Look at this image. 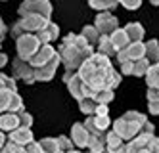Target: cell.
<instances>
[{"label":"cell","instance_id":"cell-33","mask_svg":"<svg viewBox=\"0 0 159 153\" xmlns=\"http://www.w3.org/2000/svg\"><path fill=\"white\" fill-rule=\"evenodd\" d=\"M123 8H127V10H138L142 6L140 0H123V2H119Z\"/></svg>","mask_w":159,"mask_h":153},{"label":"cell","instance_id":"cell-22","mask_svg":"<svg viewBox=\"0 0 159 153\" xmlns=\"http://www.w3.org/2000/svg\"><path fill=\"white\" fill-rule=\"evenodd\" d=\"M81 37L92 46V48H96L98 46V42H100V38H102V34L98 33V29L94 27V25H84L83 29H81Z\"/></svg>","mask_w":159,"mask_h":153},{"label":"cell","instance_id":"cell-31","mask_svg":"<svg viewBox=\"0 0 159 153\" xmlns=\"http://www.w3.org/2000/svg\"><path fill=\"white\" fill-rule=\"evenodd\" d=\"M56 138H58V144H60L61 153H69V151L75 149V146H73V142H71V138H67V136H56Z\"/></svg>","mask_w":159,"mask_h":153},{"label":"cell","instance_id":"cell-19","mask_svg":"<svg viewBox=\"0 0 159 153\" xmlns=\"http://www.w3.org/2000/svg\"><path fill=\"white\" fill-rule=\"evenodd\" d=\"M39 37H40V40H42L44 46H48V44H52V42H56V40L60 38V27L56 25L54 21H50V23H48V27L44 29V31L39 34Z\"/></svg>","mask_w":159,"mask_h":153},{"label":"cell","instance_id":"cell-30","mask_svg":"<svg viewBox=\"0 0 159 153\" xmlns=\"http://www.w3.org/2000/svg\"><path fill=\"white\" fill-rule=\"evenodd\" d=\"M113 98H115V92H111V90H106V92H98L94 100L100 103V105H109L113 101Z\"/></svg>","mask_w":159,"mask_h":153},{"label":"cell","instance_id":"cell-24","mask_svg":"<svg viewBox=\"0 0 159 153\" xmlns=\"http://www.w3.org/2000/svg\"><path fill=\"white\" fill-rule=\"evenodd\" d=\"M98 107H100V103L94 98H84V100L79 101V109H81V113H84L86 117H94Z\"/></svg>","mask_w":159,"mask_h":153},{"label":"cell","instance_id":"cell-32","mask_svg":"<svg viewBox=\"0 0 159 153\" xmlns=\"http://www.w3.org/2000/svg\"><path fill=\"white\" fill-rule=\"evenodd\" d=\"M0 153H27V151H25V147H21V146H17L14 142H6V146L2 147Z\"/></svg>","mask_w":159,"mask_h":153},{"label":"cell","instance_id":"cell-15","mask_svg":"<svg viewBox=\"0 0 159 153\" xmlns=\"http://www.w3.org/2000/svg\"><path fill=\"white\" fill-rule=\"evenodd\" d=\"M150 60L144 57V60H138V61H132V63H125L121 65V75H130V77H146L148 71H150Z\"/></svg>","mask_w":159,"mask_h":153},{"label":"cell","instance_id":"cell-13","mask_svg":"<svg viewBox=\"0 0 159 153\" xmlns=\"http://www.w3.org/2000/svg\"><path fill=\"white\" fill-rule=\"evenodd\" d=\"M84 126L90 134H107L113 126V121L109 117H86Z\"/></svg>","mask_w":159,"mask_h":153},{"label":"cell","instance_id":"cell-2","mask_svg":"<svg viewBox=\"0 0 159 153\" xmlns=\"http://www.w3.org/2000/svg\"><path fill=\"white\" fill-rule=\"evenodd\" d=\"M77 73L88 86V90L92 92V98L98 92H106V90L113 92L121 84L123 79V75L115 71V67L111 65V60L102 54H94L90 60H86Z\"/></svg>","mask_w":159,"mask_h":153},{"label":"cell","instance_id":"cell-8","mask_svg":"<svg viewBox=\"0 0 159 153\" xmlns=\"http://www.w3.org/2000/svg\"><path fill=\"white\" fill-rule=\"evenodd\" d=\"M63 82H65L67 90H69V94H71L77 101H81V100H84V98H92V92L88 90V86L83 82V79L79 77V73L65 71V73H63Z\"/></svg>","mask_w":159,"mask_h":153},{"label":"cell","instance_id":"cell-7","mask_svg":"<svg viewBox=\"0 0 159 153\" xmlns=\"http://www.w3.org/2000/svg\"><path fill=\"white\" fill-rule=\"evenodd\" d=\"M19 17H27V16H40V17H52V4L48 0H25L21 2L17 8Z\"/></svg>","mask_w":159,"mask_h":153},{"label":"cell","instance_id":"cell-12","mask_svg":"<svg viewBox=\"0 0 159 153\" xmlns=\"http://www.w3.org/2000/svg\"><path fill=\"white\" fill-rule=\"evenodd\" d=\"M94 27L102 37H111L113 33L119 29V19L111 14V11H104V14H96Z\"/></svg>","mask_w":159,"mask_h":153},{"label":"cell","instance_id":"cell-11","mask_svg":"<svg viewBox=\"0 0 159 153\" xmlns=\"http://www.w3.org/2000/svg\"><path fill=\"white\" fill-rule=\"evenodd\" d=\"M144 57H146V42H130L123 52L117 54L115 60L119 61V65H125V63L144 60Z\"/></svg>","mask_w":159,"mask_h":153},{"label":"cell","instance_id":"cell-1","mask_svg":"<svg viewBox=\"0 0 159 153\" xmlns=\"http://www.w3.org/2000/svg\"><path fill=\"white\" fill-rule=\"evenodd\" d=\"M61 60L58 56V50L52 44L42 46L35 57L29 61H23L16 57L12 61V73L16 80H23L25 84H35V82H48L54 79Z\"/></svg>","mask_w":159,"mask_h":153},{"label":"cell","instance_id":"cell-3","mask_svg":"<svg viewBox=\"0 0 159 153\" xmlns=\"http://www.w3.org/2000/svg\"><path fill=\"white\" fill-rule=\"evenodd\" d=\"M94 54H96V48H92L77 33L65 34L61 44L58 46V56H60V60L65 67V71H71V73H77L83 67V63L86 60H90Z\"/></svg>","mask_w":159,"mask_h":153},{"label":"cell","instance_id":"cell-10","mask_svg":"<svg viewBox=\"0 0 159 153\" xmlns=\"http://www.w3.org/2000/svg\"><path fill=\"white\" fill-rule=\"evenodd\" d=\"M25 111L23 98L12 90H0V115L4 113H21Z\"/></svg>","mask_w":159,"mask_h":153},{"label":"cell","instance_id":"cell-36","mask_svg":"<svg viewBox=\"0 0 159 153\" xmlns=\"http://www.w3.org/2000/svg\"><path fill=\"white\" fill-rule=\"evenodd\" d=\"M6 142H8V134H4L2 130H0V151H2V147L6 146Z\"/></svg>","mask_w":159,"mask_h":153},{"label":"cell","instance_id":"cell-4","mask_svg":"<svg viewBox=\"0 0 159 153\" xmlns=\"http://www.w3.org/2000/svg\"><path fill=\"white\" fill-rule=\"evenodd\" d=\"M111 130L117 136H121L125 142H132L140 134H155V126L148 121V117L140 111H127L119 119L113 121Z\"/></svg>","mask_w":159,"mask_h":153},{"label":"cell","instance_id":"cell-35","mask_svg":"<svg viewBox=\"0 0 159 153\" xmlns=\"http://www.w3.org/2000/svg\"><path fill=\"white\" fill-rule=\"evenodd\" d=\"M6 33H8V27H6V23L2 21V17H0V44H2L4 37H6Z\"/></svg>","mask_w":159,"mask_h":153},{"label":"cell","instance_id":"cell-5","mask_svg":"<svg viewBox=\"0 0 159 153\" xmlns=\"http://www.w3.org/2000/svg\"><path fill=\"white\" fill-rule=\"evenodd\" d=\"M52 19L40 17V16H27V17H19L12 27H10V37L17 40L23 34H40L44 29L48 27V23Z\"/></svg>","mask_w":159,"mask_h":153},{"label":"cell","instance_id":"cell-29","mask_svg":"<svg viewBox=\"0 0 159 153\" xmlns=\"http://www.w3.org/2000/svg\"><path fill=\"white\" fill-rule=\"evenodd\" d=\"M0 90H12V92H17L16 79H14V77H8V75H4V73H0Z\"/></svg>","mask_w":159,"mask_h":153},{"label":"cell","instance_id":"cell-37","mask_svg":"<svg viewBox=\"0 0 159 153\" xmlns=\"http://www.w3.org/2000/svg\"><path fill=\"white\" fill-rule=\"evenodd\" d=\"M6 63H8V56H6L4 52H0V69H2Z\"/></svg>","mask_w":159,"mask_h":153},{"label":"cell","instance_id":"cell-28","mask_svg":"<svg viewBox=\"0 0 159 153\" xmlns=\"http://www.w3.org/2000/svg\"><path fill=\"white\" fill-rule=\"evenodd\" d=\"M39 144H40L44 153H61L58 138H42V140H39Z\"/></svg>","mask_w":159,"mask_h":153},{"label":"cell","instance_id":"cell-21","mask_svg":"<svg viewBox=\"0 0 159 153\" xmlns=\"http://www.w3.org/2000/svg\"><path fill=\"white\" fill-rule=\"evenodd\" d=\"M125 144H127V142H125L121 136H117L113 130L107 132V136H106V151L107 153H117Z\"/></svg>","mask_w":159,"mask_h":153},{"label":"cell","instance_id":"cell-23","mask_svg":"<svg viewBox=\"0 0 159 153\" xmlns=\"http://www.w3.org/2000/svg\"><path fill=\"white\" fill-rule=\"evenodd\" d=\"M96 54H102V56L109 57V60H111V57H117V52H115V48H113L109 37H102L100 38V42L96 46Z\"/></svg>","mask_w":159,"mask_h":153},{"label":"cell","instance_id":"cell-27","mask_svg":"<svg viewBox=\"0 0 159 153\" xmlns=\"http://www.w3.org/2000/svg\"><path fill=\"white\" fill-rule=\"evenodd\" d=\"M148 88H159V63H152L150 71L144 77Z\"/></svg>","mask_w":159,"mask_h":153},{"label":"cell","instance_id":"cell-20","mask_svg":"<svg viewBox=\"0 0 159 153\" xmlns=\"http://www.w3.org/2000/svg\"><path fill=\"white\" fill-rule=\"evenodd\" d=\"M125 31H127L130 42H144V33H146V31H144V27H142V23H136V21L127 23Z\"/></svg>","mask_w":159,"mask_h":153},{"label":"cell","instance_id":"cell-40","mask_svg":"<svg viewBox=\"0 0 159 153\" xmlns=\"http://www.w3.org/2000/svg\"><path fill=\"white\" fill-rule=\"evenodd\" d=\"M106 153H107V151H106Z\"/></svg>","mask_w":159,"mask_h":153},{"label":"cell","instance_id":"cell-14","mask_svg":"<svg viewBox=\"0 0 159 153\" xmlns=\"http://www.w3.org/2000/svg\"><path fill=\"white\" fill-rule=\"evenodd\" d=\"M71 142L75 146V149H84L88 147V142H90V132L86 130L84 123H75L71 126Z\"/></svg>","mask_w":159,"mask_h":153},{"label":"cell","instance_id":"cell-17","mask_svg":"<svg viewBox=\"0 0 159 153\" xmlns=\"http://www.w3.org/2000/svg\"><path fill=\"white\" fill-rule=\"evenodd\" d=\"M8 142H14V144L21 146V147H27L29 144L37 142V140H35V136H33L31 128H17V130L8 134Z\"/></svg>","mask_w":159,"mask_h":153},{"label":"cell","instance_id":"cell-9","mask_svg":"<svg viewBox=\"0 0 159 153\" xmlns=\"http://www.w3.org/2000/svg\"><path fill=\"white\" fill-rule=\"evenodd\" d=\"M129 153H159V138L155 134H140L127 144Z\"/></svg>","mask_w":159,"mask_h":153},{"label":"cell","instance_id":"cell-25","mask_svg":"<svg viewBox=\"0 0 159 153\" xmlns=\"http://www.w3.org/2000/svg\"><path fill=\"white\" fill-rule=\"evenodd\" d=\"M88 6L92 10H98L100 14H104V11H111L115 10L117 6H121L119 2H115V0H92V2H88Z\"/></svg>","mask_w":159,"mask_h":153},{"label":"cell","instance_id":"cell-6","mask_svg":"<svg viewBox=\"0 0 159 153\" xmlns=\"http://www.w3.org/2000/svg\"><path fill=\"white\" fill-rule=\"evenodd\" d=\"M42 40L39 34H23V37H19L16 40V52L19 57V60H23V61H29L31 57H35L39 54V50L42 48Z\"/></svg>","mask_w":159,"mask_h":153},{"label":"cell","instance_id":"cell-34","mask_svg":"<svg viewBox=\"0 0 159 153\" xmlns=\"http://www.w3.org/2000/svg\"><path fill=\"white\" fill-rule=\"evenodd\" d=\"M148 101H159V88H148Z\"/></svg>","mask_w":159,"mask_h":153},{"label":"cell","instance_id":"cell-26","mask_svg":"<svg viewBox=\"0 0 159 153\" xmlns=\"http://www.w3.org/2000/svg\"><path fill=\"white\" fill-rule=\"evenodd\" d=\"M146 57L150 63H159V40H148L146 42Z\"/></svg>","mask_w":159,"mask_h":153},{"label":"cell","instance_id":"cell-18","mask_svg":"<svg viewBox=\"0 0 159 153\" xmlns=\"http://www.w3.org/2000/svg\"><path fill=\"white\" fill-rule=\"evenodd\" d=\"M109 40H111V44H113V48H115V52L119 54V52H123L127 46L130 44V38H129V34H127V31H125V27L121 29H117L115 33L109 37Z\"/></svg>","mask_w":159,"mask_h":153},{"label":"cell","instance_id":"cell-16","mask_svg":"<svg viewBox=\"0 0 159 153\" xmlns=\"http://www.w3.org/2000/svg\"><path fill=\"white\" fill-rule=\"evenodd\" d=\"M21 113H4V115H0V130L4 134H10V132L17 130V128H23Z\"/></svg>","mask_w":159,"mask_h":153},{"label":"cell","instance_id":"cell-38","mask_svg":"<svg viewBox=\"0 0 159 153\" xmlns=\"http://www.w3.org/2000/svg\"><path fill=\"white\" fill-rule=\"evenodd\" d=\"M69 153H84V151H81V149H73V151H69Z\"/></svg>","mask_w":159,"mask_h":153},{"label":"cell","instance_id":"cell-39","mask_svg":"<svg viewBox=\"0 0 159 153\" xmlns=\"http://www.w3.org/2000/svg\"><path fill=\"white\" fill-rule=\"evenodd\" d=\"M152 6H159V0H153V2H152Z\"/></svg>","mask_w":159,"mask_h":153}]
</instances>
